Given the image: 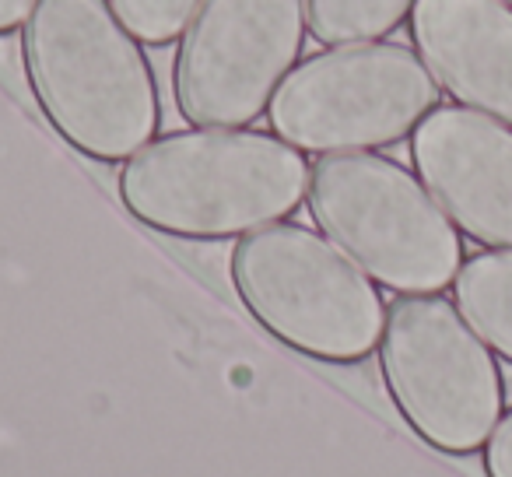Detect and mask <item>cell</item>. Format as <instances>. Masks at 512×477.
<instances>
[{"instance_id":"6da1fadb","label":"cell","mask_w":512,"mask_h":477,"mask_svg":"<svg viewBox=\"0 0 512 477\" xmlns=\"http://www.w3.org/2000/svg\"><path fill=\"white\" fill-rule=\"evenodd\" d=\"M295 144L267 130H172L127 158L120 200L141 225L176 239L218 243L292 218L309 193Z\"/></svg>"},{"instance_id":"5bb4252c","label":"cell","mask_w":512,"mask_h":477,"mask_svg":"<svg viewBox=\"0 0 512 477\" xmlns=\"http://www.w3.org/2000/svg\"><path fill=\"white\" fill-rule=\"evenodd\" d=\"M32 4H36V0H0V39L18 32L29 22Z\"/></svg>"},{"instance_id":"52a82bcc","label":"cell","mask_w":512,"mask_h":477,"mask_svg":"<svg viewBox=\"0 0 512 477\" xmlns=\"http://www.w3.org/2000/svg\"><path fill=\"white\" fill-rule=\"evenodd\" d=\"M306 29V0H200L172 60L179 116L218 130L256 123L295 71Z\"/></svg>"},{"instance_id":"30bf717a","label":"cell","mask_w":512,"mask_h":477,"mask_svg":"<svg viewBox=\"0 0 512 477\" xmlns=\"http://www.w3.org/2000/svg\"><path fill=\"white\" fill-rule=\"evenodd\" d=\"M453 292L481 341L512 365V250H484L463 260Z\"/></svg>"},{"instance_id":"277c9868","label":"cell","mask_w":512,"mask_h":477,"mask_svg":"<svg viewBox=\"0 0 512 477\" xmlns=\"http://www.w3.org/2000/svg\"><path fill=\"white\" fill-rule=\"evenodd\" d=\"M306 204L330 243L397 295H439L463 267L460 228L397 158L320 155Z\"/></svg>"},{"instance_id":"9c48e42d","label":"cell","mask_w":512,"mask_h":477,"mask_svg":"<svg viewBox=\"0 0 512 477\" xmlns=\"http://www.w3.org/2000/svg\"><path fill=\"white\" fill-rule=\"evenodd\" d=\"M411 43L463 109L512 127V8L505 0H418Z\"/></svg>"},{"instance_id":"4fadbf2b","label":"cell","mask_w":512,"mask_h":477,"mask_svg":"<svg viewBox=\"0 0 512 477\" xmlns=\"http://www.w3.org/2000/svg\"><path fill=\"white\" fill-rule=\"evenodd\" d=\"M484 474L488 477H512V407L502 414L498 428L484 446Z\"/></svg>"},{"instance_id":"8fae6325","label":"cell","mask_w":512,"mask_h":477,"mask_svg":"<svg viewBox=\"0 0 512 477\" xmlns=\"http://www.w3.org/2000/svg\"><path fill=\"white\" fill-rule=\"evenodd\" d=\"M418 0H306L309 32L323 46L383 43L411 18Z\"/></svg>"},{"instance_id":"7a4b0ae2","label":"cell","mask_w":512,"mask_h":477,"mask_svg":"<svg viewBox=\"0 0 512 477\" xmlns=\"http://www.w3.org/2000/svg\"><path fill=\"white\" fill-rule=\"evenodd\" d=\"M22 60L36 106L85 158L116 165L155 141V67L109 0H36Z\"/></svg>"},{"instance_id":"9a60e30c","label":"cell","mask_w":512,"mask_h":477,"mask_svg":"<svg viewBox=\"0 0 512 477\" xmlns=\"http://www.w3.org/2000/svg\"><path fill=\"white\" fill-rule=\"evenodd\" d=\"M505 4H509V8H512V0H505Z\"/></svg>"},{"instance_id":"5b68a950","label":"cell","mask_w":512,"mask_h":477,"mask_svg":"<svg viewBox=\"0 0 512 477\" xmlns=\"http://www.w3.org/2000/svg\"><path fill=\"white\" fill-rule=\"evenodd\" d=\"M379 369L400 418L449 456L488 446L505 414V379L460 306L442 295H400L386 309Z\"/></svg>"},{"instance_id":"ba28073f","label":"cell","mask_w":512,"mask_h":477,"mask_svg":"<svg viewBox=\"0 0 512 477\" xmlns=\"http://www.w3.org/2000/svg\"><path fill=\"white\" fill-rule=\"evenodd\" d=\"M418 179L467 239L512 250V127L439 106L411 134Z\"/></svg>"},{"instance_id":"7c38bea8","label":"cell","mask_w":512,"mask_h":477,"mask_svg":"<svg viewBox=\"0 0 512 477\" xmlns=\"http://www.w3.org/2000/svg\"><path fill=\"white\" fill-rule=\"evenodd\" d=\"M109 4L144 46L158 50L179 43L200 8V0H109Z\"/></svg>"},{"instance_id":"8992f818","label":"cell","mask_w":512,"mask_h":477,"mask_svg":"<svg viewBox=\"0 0 512 477\" xmlns=\"http://www.w3.org/2000/svg\"><path fill=\"white\" fill-rule=\"evenodd\" d=\"M439 95V81L411 46H334L288 74L271 102V127L313 155L390 148L439 109Z\"/></svg>"},{"instance_id":"3957f363","label":"cell","mask_w":512,"mask_h":477,"mask_svg":"<svg viewBox=\"0 0 512 477\" xmlns=\"http://www.w3.org/2000/svg\"><path fill=\"white\" fill-rule=\"evenodd\" d=\"M228 278L260 327L316 362H365L383 341L376 281L316 228L278 221L242 235Z\"/></svg>"}]
</instances>
